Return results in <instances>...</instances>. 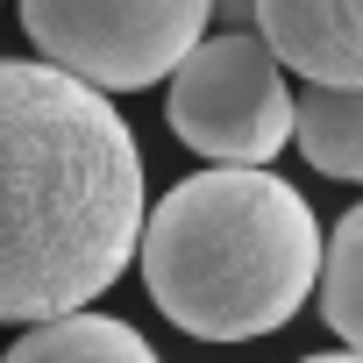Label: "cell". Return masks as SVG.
<instances>
[{"instance_id":"cell-1","label":"cell","mask_w":363,"mask_h":363,"mask_svg":"<svg viewBox=\"0 0 363 363\" xmlns=\"http://www.w3.org/2000/svg\"><path fill=\"white\" fill-rule=\"evenodd\" d=\"M143 250V150L107 93L0 57V320L86 313Z\"/></svg>"},{"instance_id":"cell-2","label":"cell","mask_w":363,"mask_h":363,"mask_svg":"<svg viewBox=\"0 0 363 363\" xmlns=\"http://www.w3.org/2000/svg\"><path fill=\"white\" fill-rule=\"evenodd\" d=\"M328 235L292 178L200 171L143 221V285L171 328L200 342L278 335L320 285Z\"/></svg>"},{"instance_id":"cell-3","label":"cell","mask_w":363,"mask_h":363,"mask_svg":"<svg viewBox=\"0 0 363 363\" xmlns=\"http://www.w3.org/2000/svg\"><path fill=\"white\" fill-rule=\"evenodd\" d=\"M221 0H22V29L43 65L93 93L157 86L207 43Z\"/></svg>"},{"instance_id":"cell-4","label":"cell","mask_w":363,"mask_h":363,"mask_svg":"<svg viewBox=\"0 0 363 363\" xmlns=\"http://www.w3.org/2000/svg\"><path fill=\"white\" fill-rule=\"evenodd\" d=\"M171 135L214 157L221 171H264L285 143H292V93H285V65L264 50V36L228 29L207 36L186 65L171 72Z\"/></svg>"},{"instance_id":"cell-5","label":"cell","mask_w":363,"mask_h":363,"mask_svg":"<svg viewBox=\"0 0 363 363\" xmlns=\"http://www.w3.org/2000/svg\"><path fill=\"white\" fill-rule=\"evenodd\" d=\"M250 22L306 86H363V0H250Z\"/></svg>"},{"instance_id":"cell-6","label":"cell","mask_w":363,"mask_h":363,"mask_svg":"<svg viewBox=\"0 0 363 363\" xmlns=\"http://www.w3.org/2000/svg\"><path fill=\"white\" fill-rule=\"evenodd\" d=\"M292 107V143L306 150V164L320 178L363 186V86H306V100Z\"/></svg>"},{"instance_id":"cell-7","label":"cell","mask_w":363,"mask_h":363,"mask_svg":"<svg viewBox=\"0 0 363 363\" xmlns=\"http://www.w3.org/2000/svg\"><path fill=\"white\" fill-rule=\"evenodd\" d=\"M0 363H157V349L114 313H65L29 328Z\"/></svg>"},{"instance_id":"cell-8","label":"cell","mask_w":363,"mask_h":363,"mask_svg":"<svg viewBox=\"0 0 363 363\" xmlns=\"http://www.w3.org/2000/svg\"><path fill=\"white\" fill-rule=\"evenodd\" d=\"M320 313L363 356V207H349L335 221V235H328V257H320Z\"/></svg>"},{"instance_id":"cell-9","label":"cell","mask_w":363,"mask_h":363,"mask_svg":"<svg viewBox=\"0 0 363 363\" xmlns=\"http://www.w3.org/2000/svg\"><path fill=\"white\" fill-rule=\"evenodd\" d=\"M306 363H363L356 349H328V356H306Z\"/></svg>"}]
</instances>
